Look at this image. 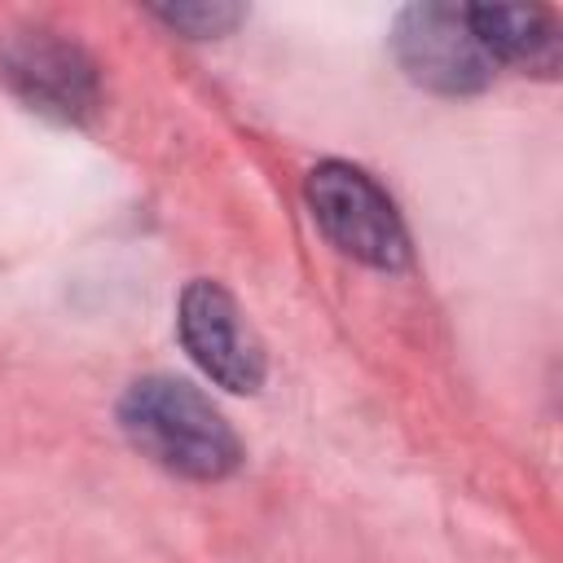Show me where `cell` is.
I'll return each mask as SVG.
<instances>
[{
	"label": "cell",
	"mask_w": 563,
	"mask_h": 563,
	"mask_svg": "<svg viewBox=\"0 0 563 563\" xmlns=\"http://www.w3.org/2000/svg\"><path fill=\"white\" fill-rule=\"evenodd\" d=\"M471 31L479 35L493 62H510L537 75H554L559 66V26L537 4H466Z\"/></svg>",
	"instance_id": "8992f818"
},
{
	"label": "cell",
	"mask_w": 563,
	"mask_h": 563,
	"mask_svg": "<svg viewBox=\"0 0 563 563\" xmlns=\"http://www.w3.org/2000/svg\"><path fill=\"white\" fill-rule=\"evenodd\" d=\"M0 79L26 110L53 123H88L101 106L97 62L75 40L44 26L0 35Z\"/></svg>",
	"instance_id": "3957f363"
},
{
	"label": "cell",
	"mask_w": 563,
	"mask_h": 563,
	"mask_svg": "<svg viewBox=\"0 0 563 563\" xmlns=\"http://www.w3.org/2000/svg\"><path fill=\"white\" fill-rule=\"evenodd\" d=\"M123 435L163 471L180 479H224L242 466V440L229 418L185 378H136L119 400Z\"/></svg>",
	"instance_id": "6da1fadb"
},
{
	"label": "cell",
	"mask_w": 563,
	"mask_h": 563,
	"mask_svg": "<svg viewBox=\"0 0 563 563\" xmlns=\"http://www.w3.org/2000/svg\"><path fill=\"white\" fill-rule=\"evenodd\" d=\"M391 53L400 70L444 97H466L493 84V57L471 31L466 4H409L391 26Z\"/></svg>",
	"instance_id": "277c9868"
},
{
	"label": "cell",
	"mask_w": 563,
	"mask_h": 563,
	"mask_svg": "<svg viewBox=\"0 0 563 563\" xmlns=\"http://www.w3.org/2000/svg\"><path fill=\"white\" fill-rule=\"evenodd\" d=\"M150 13L158 22H167L172 31L189 35V40H216V35H229L246 9L242 4H224V0H180V4H150Z\"/></svg>",
	"instance_id": "52a82bcc"
},
{
	"label": "cell",
	"mask_w": 563,
	"mask_h": 563,
	"mask_svg": "<svg viewBox=\"0 0 563 563\" xmlns=\"http://www.w3.org/2000/svg\"><path fill=\"white\" fill-rule=\"evenodd\" d=\"M176 325H180L185 352L211 383H220L229 391H260L264 369H268L264 347L251 334V325L242 321L238 299L220 282H207V277L189 282L180 290Z\"/></svg>",
	"instance_id": "5b68a950"
},
{
	"label": "cell",
	"mask_w": 563,
	"mask_h": 563,
	"mask_svg": "<svg viewBox=\"0 0 563 563\" xmlns=\"http://www.w3.org/2000/svg\"><path fill=\"white\" fill-rule=\"evenodd\" d=\"M303 198L308 211L317 220V229L352 260L383 268V273H400L409 264V233L400 224L396 202L383 194V185L374 176H365L352 163H317L303 180Z\"/></svg>",
	"instance_id": "7a4b0ae2"
}]
</instances>
